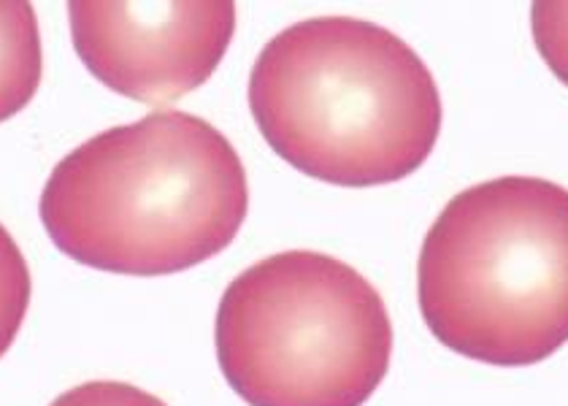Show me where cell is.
I'll return each mask as SVG.
<instances>
[{
    "label": "cell",
    "instance_id": "obj_1",
    "mask_svg": "<svg viewBox=\"0 0 568 406\" xmlns=\"http://www.w3.org/2000/svg\"><path fill=\"white\" fill-rule=\"evenodd\" d=\"M250 209L239 152L187 112H154L54 165L41 223L63 255L125 276L179 274L220 255Z\"/></svg>",
    "mask_w": 568,
    "mask_h": 406
},
{
    "label": "cell",
    "instance_id": "obj_2",
    "mask_svg": "<svg viewBox=\"0 0 568 406\" xmlns=\"http://www.w3.org/2000/svg\"><path fill=\"white\" fill-rule=\"evenodd\" d=\"M250 109L276 155L338 187L415 174L444 116L415 49L355 17H314L271 39L252 68Z\"/></svg>",
    "mask_w": 568,
    "mask_h": 406
},
{
    "label": "cell",
    "instance_id": "obj_3",
    "mask_svg": "<svg viewBox=\"0 0 568 406\" xmlns=\"http://www.w3.org/2000/svg\"><path fill=\"white\" fill-rule=\"evenodd\" d=\"M419 312L444 347L490 366L568 342V190L501 176L463 190L423 242Z\"/></svg>",
    "mask_w": 568,
    "mask_h": 406
},
{
    "label": "cell",
    "instance_id": "obj_4",
    "mask_svg": "<svg viewBox=\"0 0 568 406\" xmlns=\"http://www.w3.org/2000/svg\"><path fill=\"white\" fill-rule=\"evenodd\" d=\"M217 361L250 406H363L387 377L393 323L361 271L323 252H280L220 301Z\"/></svg>",
    "mask_w": 568,
    "mask_h": 406
},
{
    "label": "cell",
    "instance_id": "obj_5",
    "mask_svg": "<svg viewBox=\"0 0 568 406\" xmlns=\"http://www.w3.org/2000/svg\"><path fill=\"white\" fill-rule=\"evenodd\" d=\"M77 54L109 90L141 103H171L212 79L236 33V6H68Z\"/></svg>",
    "mask_w": 568,
    "mask_h": 406
},
{
    "label": "cell",
    "instance_id": "obj_6",
    "mask_svg": "<svg viewBox=\"0 0 568 406\" xmlns=\"http://www.w3.org/2000/svg\"><path fill=\"white\" fill-rule=\"evenodd\" d=\"M41 33L33 6L0 0V122L20 114L39 92Z\"/></svg>",
    "mask_w": 568,
    "mask_h": 406
},
{
    "label": "cell",
    "instance_id": "obj_7",
    "mask_svg": "<svg viewBox=\"0 0 568 406\" xmlns=\"http://www.w3.org/2000/svg\"><path fill=\"white\" fill-rule=\"evenodd\" d=\"M30 293H33V282H30L28 261L14 236L0 225V358L9 353L20 334L30 306Z\"/></svg>",
    "mask_w": 568,
    "mask_h": 406
},
{
    "label": "cell",
    "instance_id": "obj_8",
    "mask_svg": "<svg viewBox=\"0 0 568 406\" xmlns=\"http://www.w3.org/2000/svg\"><path fill=\"white\" fill-rule=\"evenodd\" d=\"M530 28L549 71L568 88V3H534Z\"/></svg>",
    "mask_w": 568,
    "mask_h": 406
},
{
    "label": "cell",
    "instance_id": "obj_9",
    "mask_svg": "<svg viewBox=\"0 0 568 406\" xmlns=\"http://www.w3.org/2000/svg\"><path fill=\"white\" fill-rule=\"evenodd\" d=\"M49 406H169L152 393L125 383H84L71 387Z\"/></svg>",
    "mask_w": 568,
    "mask_h": 406
}]
</instances>
